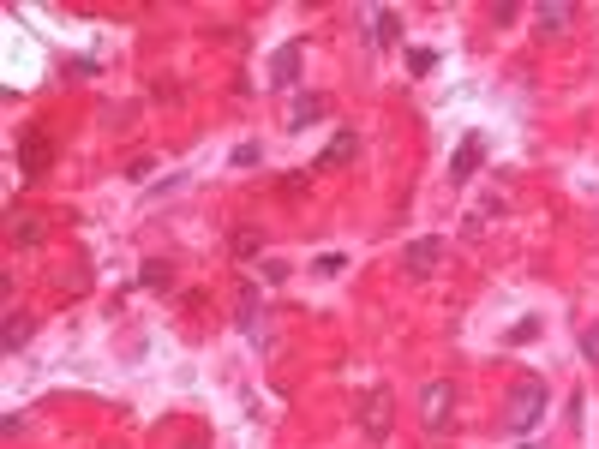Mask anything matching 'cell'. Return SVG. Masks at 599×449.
<instances>
[{
  "mask_svg": "<svg viewBox=\"0 0 599 449\" xmlns=\"http://www.w3.org/2000/svg\"><path fill=\"white\" fill-rule=\"evenodd\" d=\"M390 426V396H372V438H384Z\"/></svg>",
  "mask_w": 599,
  "mask_h": 449,
  "instance_id": "cell-2",
  "label": "cell"
},
{
  "mask_svg": "<svg viewBox=\"0 0 599 449\" xmlns=\"http://www.w3.org/2000/svg\"><path fill=\"white\" fill-rule=\"evenodd\" d=\"M588 360L599 366V330H588Z\"/></svg>",
  "mask_w": 599,
  "mask_h": 449,
  "instance_id": "cell-3",
  "label": "cell"
},
{
  "mask_svg": "<svg viewBox=\"0 0 599 449\" xmlns=\"http://www.w3.org/2000/svg\"><path fill=\"white\" fill-rule=\"evenodd\" d=\"M444 402H450V384H432L426 390V426H444Z\"/></svg>",
  "mask_w": 599,
  "mask_h": 449,
  "instance_id": "cell-1",
  "label": "cell"
}]
</instances>
